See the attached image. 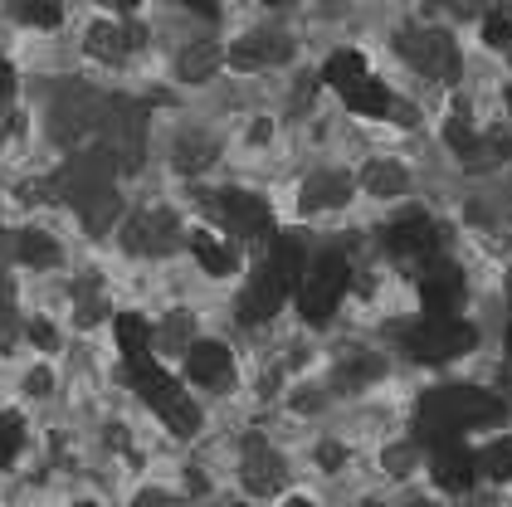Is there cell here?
I'll return each instance as SVG.
<instances>
[{"instance_id": "cell-1", "label": "cell", "mask_w": 512, "mask_h": 507, "mask_svg": "<svg viewBox=\"0 0 512 507\" xmlns=\"http://www.w3.org/2000/svg\"><path fill=\"white\" fill-rule=\"evenodd\" d=\"M498 415H503V405L488 390H469V386L430 390L425 405H420V434L430 444H449V439H459V434H469L478 425H493Z\"/></svg>"}, {"instance_id": "cell-2", "label": "cell", "mask_w": 512, "mask_h": 507, "mask_svg": "<svg viewBox=\"0 0 512 507\" xmlns=\"http://www.w3.org/2000/svg\"><path fill=\"white\" fill-rule=\"evenodd\" d=\"M347 283H352V269H347V259H342V254H332V249H327V254L308 259V269H303L298 288H293L298 312H303L308 322H327L332 312L342 308Z\"/></svg>"}, {"instance_id": "cell-3", "label": "cell", "mask_w": 512, "mask_h": 507, "mask_svg": "<svg viewBox=\"0 0 512 507\" xmlns=\"http://www.w3.org/2000/svg\"><path fill=\"white\" fill-rule=\"evenodd\" d=\"M473 342H478V332H473V322H464V317H420L405 332V351L415 361H430V366L469 356Z\"/></svg>"}, {"instance_id": "cell-4", "label": "cell", "mask_w": 512, "mask_h": 507, "mask_svg": "<svg viewBox=\"0 0 512 507\" xmlns=\"http://www.w3.org/2000/svg\"><path fill=\"white\" fill-rule=\"evenodd\" d=\"M464 293H469V283H464V269H459V264H449V259H430V264L420 269L425 317H459Z\"/></svg>"}, {"instance_id": "cell-5", "label": "cell", "mask_w": 512, "mask_h": 507, "mask_svg": "<svg viewBox=\"0 0 512 507\" xmlns=\"http://www.w3.org/2000/svg\"><path fill=\"white\" fill-rule=\"evenodd\" d=\"M381 244H386L391 254H400V259H425V254L439 249V220L425 215V210H410V215H400V220L386 225V239H381Z\"/></svg>"}, {"instance_id": "cell-6", "label": "cell", "mask_w": 512, "mask_h": 507, "mask_svg": "<svg viewBox=\"0 0 512 507\" xmlns=\"http://www.w3.org/2000/svg\"><path fill=\"white\" fill-rule=\"evenodd\" d=\"M230 366H235V356L225 342H215V337H200L186 347V381L196 390H215L230 381Z\"/></svg>"}, {"instance_id": "cell-7", "label": "cell", "mask_w": 512, "mask_h": 507, "mask_svg": "<svg viewBox=\"0 0 512 507\" xmlns=\"http://www.w3.org/2000/svg\"><path fill=\"white\" fill-rule=\"evenodd\" d=\"M430 473H434V483H439L444 493H469V488H473V478H478V464H473L469 444L449 439V444H434V454H430Z\"/></svg>"}, {"instance_id": "cell-8", "label": "cell", "mask_w": 512, "mask_h": 507, "mask_svg": "<svg viewBox=\"0 0 512 507\" xmlns=\"http://www.w3.org/2000/svg\"><path fill=\"white\" fill-rule=\"evenodd\" d=\"M220 220L230 225L235 239H244V234H264L269 230V205H264L259 195L230 191V195H220Z\"/></svg>"}, {"instance_id": "cell-9", "label": "cell", "mask_w": 512, "mask_h": 507, "mask_svg": "<svg viewBox=\"0 0 512 507\" xmlns=\"http://www.w3.org/2000/svg\"><path fill=\"white\" fill-rule=\"evenodd\" d=\"M113 342H118V356L127 366H137V361H152V342H157V332H152V322L147 317H137V312H118L113 317Z\"/></svg>"}, {"instance_id": "cell-10", "label": "cell", "mask_w": 512, "mask_h": 507, "mask_svg": "<svg viewBox=\"0 0 512 507\" xmlns=\"http://www.w3.org/2000/svg\"><path fill=\"white\" fill-rule=\"evenodd\" d=\"M191 254H196V264L210 273V278H225V273H235V249H230L220 234L196 230V234H191Z\"/></svg>"}, {"instance_id": "cell-11", "label": "cell", "mask_w": 512, "mask_h": 507, "mask_svg": "<svg viewBox=\"0 0 512 507\" xmlns=\"http://www.w3.org/2000/svg\"><path fill=\"white\" fill-rule=\"evenodd\" d=\"M342 103H347L352 113H361V117H386L391 113V88H386L376 74H366L361 83H352V88L342 93Z\"/></svg>"}, {"instance_id": "cell-12", "label": "cell", "mask_w": 512, "mask_h": 507, "mask_svg": "<svg viewBox=\"0 0 512 507\" xmlns=\"http://www.w3.org/2000/svg\"><path fill=\"white\" fill-rule=\"evenodd\" d=\"M366 74H371V69H366V54H361V49H337V54H327V64H322V78H327L337 93H347V88L361 83Z\"/></svg>"}, {"instance_id": "cell-13", "label": "cell", "mask_w": 512, "mask_h": 507, "mask_svg": "<svg viewBox=\"0 0 512 507\" xmlns=\"http://www.w3.org/2000/svg\"><path fill=\"white\" fill-rule=\"evenodd\" d=\"M473 464H478L483 478H493V483H512V434L493 439L483 454H473Z\"/></svg>"}, {"instance_id": "cell-14", "label": "cell", "mask_w": 512, "mask_h": 507, "mask_svg": "<svg viewBox=\"0 0 512 507\" xmlns=\"http://www.w3.org/2000/svg\"><path fill=\"white\" fill-rule=\"evenodd\" d=\"M20 254H25L30 269H54V264H59V244H54L49 234H25Z\"/></svg>"}, {"instance_id": "cell-15", "label": "cell", "mask_w": 512, "mask_h": 507, "mask_svg": "<svg viewBox=\"0 0 512 507\" xmlns=\"http://www.w3.org/2000/svg\"><path fill=\"white\" fill-rule=\"evenodd\" d=\"M342 200H347V181L342 176L317 171L313 181H308V205H342Z\"/></svg>"}, {"instance_id": "cell-16", "label": "cell", "mask_w": 512, "mask_h": 507, "mask_svg": "<svg viewBox=\"0 0 512 507\" xmlns=\"http://www.w3.org/2000/svg\"><path fill=\"white\" fill-rule=\"evenodd\" d=\"M483 44H493V49L512 44V10L508 5H498V10L483 15Z\"/></svg>"}, {"instance_id": "cell-17", "label": "cell", "mask_w": 512, "mask_h": 507, "mask_svg": "<svg viewBox=\"0 0 512 507\" xmlns=\"http://www.w3.org/2000/svg\"><path fill=\"white\" fill-rule=\"evenodd\" d=\"M371 191L376 195H400L405 191V171H395V166H376V171H371Z\"/></svg>"}, {"instance_id": "cell-18", "label": "cell", "mask_w": 512, "mask_h": 507, "mask_svg": "<svg viewBox=\"0 0 512 507\" xmlns=\"http://www.w3.org/2000/svg\"><path fill=\"white\" fill-rule=\"evenodd\" d=\"M20 454V425L15 420H0V468Z\"/></svg>"}, {"instance_id": "cell-19", "label": "cell", "mask_w": 512, "mask_h": 507, "mask_svg": "<svg viewBox=\"0 0 512 507\" xmlns=\"http://www.w3.org/2000/svg\"><path fill=\"white\" fill-rule=\"evenodd\" d=\"M25 332H30V342H35L40 351H54V347H59V332H54V327H49L44 317H35V322H30Z\"/></svg>"}, {"instance_id": "cell-20", "label": "cell", "mask_w": 512, "mask_h": 507, "mask_svg": "<svg viewBox=\"0 0 512 507\" xmlns=\"http://www.w3.org/2000/svg\"><path fill=\"white\" fill-rule=\"evenodd\" d=\"M10 88H15V69H10V59L0 54V98H5Z\"/></svg>"}, {"instance_id": "cell-21", "label": "cell", "mask_w": 512, "mask_h": 507, "mask_svg": "<svg viewBox=\"0 0 512 507\" xmlns=\"http://www.w3.org/2000/svg\"><path fill=\"white\" fill-rule=\"evenodd\" d=\"M503 342H508V356H512V322H508V337H503Z\"/></svg>"}, {"instance_id": "cell-22", "label": "cell", "mask_w": 512, "mask_h": 507, "mask_svg": "<svg viewBox=\"0 0 512 507\" xmlns=\"http://www.w3.org/2000/svg\"><path fill=\"white\" fill-rule=\"evenodd\" d=\"M288 507H313V503H303V498H298V503H288Z\"/></svg>"}, {"instance_id": "cell-23", "label": "cell", "mask_w": 512, "mask_h": 507, "mask_svg": "<svg viewBox=\"0 0 512 507\" xmlns=\"http://www.w3.org/2000/svg\"><path fill=\"white\" fill-rule=\"evenodd\" d=\"M74 507H93V503H74Z\"/></svg>"}, {"instance_id": "cell-24", "label": "cell", "mask_w": 512, "mask_h": 507, "mask_svg": "<svg viewBox=\"0 0 512 507\" xmlns=\"http://www.w3.org/2000/svg\"><path fill=\"white\" fill-rule=\"evenodd\" d=\"M239 507H254V503H239Z\"/></svg>"}]
</instances>
